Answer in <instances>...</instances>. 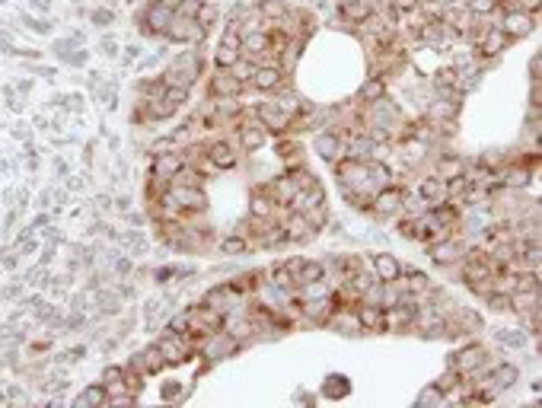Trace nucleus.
Instances as JSON below:
<instances>
[{
  "mask_svg": "<svg viewBox=\"0 0 542 408\" xmlns=\"http://www.w3.org/2000/svg\"><path fill=\"white\" fill-rule=\"evenodd\" d=\"M431 249H427V255L434 258V265H456V262H463V252H466V246H463V240H459L456 233L453 236H443V240H434L427 242Z\"/></svg>",
  "mask_w": 542,
  "mask_h": 408,
  "instance_id": "obj_6",
  "label": "nucleus"
},
{
  "mask_svg": "<svg viewBox=\"0 0 542 408\" xmlns=\"http://www.w3.org/2000/svg\"><path fill=\"white\" fill-rule=\"evenodd\" d=\"M169 185H188V188H204V169L192 166V163H182V169L173 175Z\"/></svg>",
  "mask_w": 542,
  "mask_h": 408,
  "instance_id": "obj_26",
  "label": "nucleus"
},
{
  "mask_svg": "<svg viewBox=\"0 0 542 408\" xmlns=\"http://www.w3.org/2000/svg\"><path fill=\"white\" fill-rule=\"evenodd\" d=\"M415 405L418 408H427V405H443V389L437 383H431V386H425L421 389V396L415 399Z\"/></svg>",
  "mask_w": 542,
  "mask_h": 408,
  "instance_id": "obj_36",
  "label": "nucleus"
},
{
  "mask_svg": "<svg viewBox=\"0 0 542 408\" xmlns=\"http://www.w3.org/2000/svg\"><path fill=\"white\" fill-rule=\"evenodd\" d=\"M166 39L169 42H182V45H198L208 39V29L198 26V19H185V17H173L166 29Z\"/></svg>",
  "mask_w": 542,
  "mask_h": 408,
  "instance_id": "obj_8",
  "label": "nucleus"
},
{
  "mask_svg": "<svg viewBox=\"0 0 542 408\" xmlns=\"http://www.w3.org/2000/svg\"><path fill=\"white\" fill-rule=\"evenodd\" d=\"M370 0H345L342 3V17L351 19V23H364L370 17Z\"/></svg>",
  "mask_w": 542,
  "mask_h": 408,
  "instance_id": "obj_29",
  "label": "nucleus"
},
{
  "mask_svg": "<svg viewBox=\"0 0 542 408\" xmlns=\"http://www.w3.org/2000/svg\"><path fill=\"white\" fill-rule=\"evenodd\" d=\"M485 358H488V351H485L482 344H466L463 351L450 354V367L463 380H466V376H482L485 370H488V360Z\"/></svg>",
  "mask_w": 542,
  "mask_h": 408,
  "instance_id": "obj_2",
  "label": "nucleus"
},
{
  "mask_svg": "<svg viewBox=\"0 0 542 408\" xmlns=\"http://www.w3.org/2000/svg\"><path fill=\"white\" fill-rule=\"evenodd\" d=\"M507 45H510V39H507V35L501 32L498 26H492V29H488V32L482 35V42L476 45V51H482L485 58H498V55H501V51H504V48H507Z\"/></svg>",
  "mask_w": 542,
  "mask_h": 408,
  "instance_id": "obj_24",
  "label": "nucleus"
},
{
  "mask_svg": "<svg viewBox=\"0 0 542 408\" xmlns=\"http://www.w3.org/2000/svg\"><path fill=\"white\" fill-rule=\"evenodd\" d=\"M208 163L214 169H233L240 163V153H236V147L230 141H214L208 144Z\"/></svg>",
  "mask_w": 542,
  "mask_h": 408,
  "instance_id": "obj_15",
  "label": "nucleus"
},
{
  "mask_svg": "<svg viewBox=\"0 0 542 408\" xmlns=\"http://www.w3.org/2000/svg\"><path fill=\"white\" fill-rule=\"evenodd\" d=\"M370 268H374L376 281H383V284L399 281V278H402V265H399V258L389 255V252H376V255L370 258Z\"/></svg>",
  "mask_w": 542,
  "mask_h": 408,
  "instance_id": "obj_16",
  "label": "nucleus"
},
{
  "mask_svg": "<svg viewBox=\"0 0 542 408\" xmlns=\"http://www.w3.org/2000/svg\"><path fill=\"white\" fill-rule=\"evenodd\" d=\"M354 316H358V322H360L364 332H383V329H386V309L380 307V303L358 300V303H354Z\"/></svg>",
  "mask_w": 542,
  "mask_h": 408,
  "instance_id": "obj_12",
  "label": "nucleus"
},
{
  "mask_svg": "<svg viewBox=\"0 0 542 408\" xmlns=\"http://www.w3.org/2000/svg\"><path fill=\"white\" fill-rule=\"evenodd\" d=\"M418 192H421V201H425L427 208H437V204L447 201V179H441L437 173L427 175V179H421Z\"/></svg>",
  "mask_w": 542,
  "mask_h": 408,
  "instance_id": "obj_19",
  "label": "nucleus"
},
{
  "mask_svg": "<svg viewBox=\"0 0 542 408\" xmlns=\"http://www.w3.org/2000/svg\"><path fill=\"white\" fill-rule=\"evenodd\" d=\"M291 211H297V214H307V211H313V208H319V204H325V192H322V185H309V188H300V192L293 195L291 201Z\"/></svg>",
  "mask_w": 542,
  "mask_h": 408,
  "instance_id": "obj_20",
  "label": "nucleus"
},
{
  "mask_svg": "<svg viewBox=\"0 0 542 408\" xmlns=\"http://www.w3.org/2000/svg\"><path fill=\"white\" fill-rule=\"evenodd\" d=\"M402 287L415 293V297H421V293H431V278L421 275V271H409V281H402Z\"/></svg>",
  "mask_w": 542,
  "mask_h": 408,
  "instance_id": "obj_33",
  "label": "nucleus"
},
{
  "mask_svg": "<svg viewBox=\"0 0 542 408\" xmlns=\"http://www.w3.org/2000/svg\"><path fill=\"white\" fill-rule=\"evenodd\" d=\"M204 307L217 309V313H236V307H242V291L236 287L233 281L226 284H217V287H211L208 293H204Z\"/></svg>",
  "mask_w": 542,
  "mask_h": 408,
  "instance_id": "obj_4",
  "label": "nucleus"
},
{
  "mask_svg": "<svg viewBox=\"0 0 542 408\" xmlns=\"http://www.w3.org/2000/svg\"><path fill=\"white\" fill-rule=\"evenodd\" d=\"M498 342L507 344V348H523V344H526V335L510 332V329H501V332H498Z\"/></svg>",
  "mask_w": 542,
  "mask_h": 408,
  "instance_id": "obj_43",
  "label": "nucleus"
},
{
  "mask_svg": "<svg viewBox=\"0 0 542 408\" xmlns=\"http://www.w3.org/2000/svg\"><path fill=\"white\" fill-rule=\"evenodd\" d=\"M201 3H204V0H182V3L175 7V17L195 19V17H198V10H201Z\"/></svg>",
  "mask_w": 542,
  "mask_h": 408,
  "instance_id": "obj_44",
  "label": "nucleus"
},
{
  "mask_svg": "<svg viewBox=\"0 0 542 408\" xmlns=\"http://www.w3.org/2000/svg\"><path fill=\"white\" fill-rule=\"evenodd\" d=\"M255 67H259V64H255V61H249V58H236L233 64L226 67V70H230V74H233L236 80H240V84H246V86H249L252 74H255Z\"/></svg>",
  "mask_w": 542,
  "mask_h": 408,
  "instance_id": "obj_32",
  "label": "nucleus"
},
{
  "mask_svg": "<svg viewBox=\"0 0 542 408\" xmlns=\"http://www.w3.org/2000/svg\"><path fill=\"white\" fill-rule=\"evenodd\" d=\"M93 23L108 26V23H112V13H108V10H96V13H93Z\"/></svg>",
  "mask_w": 542,
  "mask_h": 408,
  "instance_id": "obj_48",
  "label": "nucleus"
},
{
  "mask_svg": "<svg viewBox=\"0 0 542 408\" xmlns=\"http://www.w3.org/2000/svg\"><path fill=\"white\" fill-rule=\"evenodd\" d=\"M236 58H240V32H236V29H226L220 45H217L214 61H217V67H230Z\"/></svg>",
  "mask_w": 542,
  "mask_h": 408,
  "instance_id": "obj_23",
  "label": "nucleus"
},
{
  "mask_svg": "<svg viewBox=\"0 0 542 408\" xmlns=\"http://www.w3.org/2000/svg\"><path fill=\"white\" fill-rule=\"evenodd\" d=\"M157 348H159V354H163L166 364H182V360L192 354V348L182 342V335H175V332H166V338H159Z\"/></svg>",
  "mask_w": 542,
  "mask_h": 408,
  "instance_id": "obj_18",
  "label": "nucleus"
},
{
  "mask_svg": "<svg viewBox=\"0 0 542 408\" xmlns=\"http://www.w3.org/2000/svg\"><path fill=\"white\" fill-rule=\"evenodd\" d=\"M383 96H386V80H383V77H370L367 84L358 90V99L367 102V106H370V102H376V99H383Z\"/></svg>",
  "mask_w": 542,
  "mask_h": 408,
  "instance_id": "obj_30",
  "label": "nucleus"
},
{
  "mask_svg": "<svg viewBox=\"0 0 542 408\" xmlns=\"http://www.w3.org/2000/svg\"><path fill=\"white\" fill-rule=\"evenodd\" d=\"M185 322H188V332L198 335V338H208V335L220 332L224 329V313H217L211 307H188L185 309Z\"/></svg>",
  "mask_w": 542,
  "mask_h": 408,
  "instance_id": "obj_3",
  "label": "nucleus"
},
{
  "mask_svg": "<svg viewBox=\"0 0 542 408\" xmlns=\"http://www.w3.org/2000/svg\"><path fill=\"white\" fill-rule=\"evenodd\" d=\"M418 3H421V0H392V13H415L418 10Z\"/></svg>",
  "mask_w": 542,
  "mask_h": 408,
  "instance_id": "obj_47",
  "label": "nucleus"
},
{
  "mask_svg": "<svg viewBox=\"0 0 542 408\" xmlns=\"http://www.w3.org/2000/svg\"><path fill=\"white\" fill-rule=\"evenodd\" d=\"M255 122H259L265 131L284 134V131H291V122H293V118L287 115V112H281L275 102H259V106H255Z\"/></svg>",
  "mask_w": 542,
  "mask_h": 408,
  "instance_id": "obj_9",
  "label": "nucleus"
},
{
  "mask_svg": "<svg viewBox=\"0 0 542 408\" xmlns=\"http://www.w3.org/2000/svg\"><path fill=\"white\" fill-rule=\"evenodd\" d=\"M459 380H463V376H459L456 370H453V367H447V373H443L441 380H437V386H441L443 392H450L453 386H459Z\"/></svg>",
  "mask_w": 542,
  "mask_h": 408,
  "instance_id": "obj_45",
  "label": "nucleus"
},
{
  "mask_svg": "<svg viewBox=\"0 0 542 408\" xmlns=\"http://www.w3.org/2000/svg\"><path fill=\"white\" fill-rule=\"evenodd\" d=\"M268 192V198L275 201V204H287V201L297 195V185L291 182V175H278V179H271L268 185H262Z\"/></svg>",
  "mask_w": 542,
  "mask_h": 408,
  "instance_id": "obj_25",
  "label": "nucleus"
},
{
  "mask_svg": "<svg viewBox=\"0 0 542 408\" xmlns=\"http://www.w3.org/2000/svg\"><path fill=\"white\" fill-rule=\"evenodd\" d=\"M322 278H325V265H322V262H303L300 271L293 275V287H303V284L322 281Z\"/></svg>",
  "mask_w": 542,
  "mask_h": 408,
  "instance_id": "obj_27",
  "label": "nucleus"
},
{
  "mask_svg": "<svg viewBox=\"0 0 542 408\" xmlns=\"http://www.w3.org/2000/svg\"><path fill=\"white\" fill-rule=\"evenodd\" d=\"M322 392L329 396V399H345L351 392V386H348V380L345 376H329L325 380V386H322Z\"/></svg>",
  "mask_w": 542,
  "mask_h": 408,
  "instance_id": "obj_35",
  "label": "nucleus"
},
{
  "mask_svg": "<svg viewBox=\"0 0 542 408\" xmlns=\"http://www.w3.org/2000/svg\"><path fill=\"white\" fill-rule=\"evenodd\" d=\"M125 383V367H106L102 370V386L112 389V386H122Z\"/></svg>",
  "mask_w": 542,
  "mask_h": 408,
  "instance_id": "obj_39",
  "label": "nucleus"
},
{
  "mask_svg": "<svg viewBox=\"0 0 542 408\" xmlns=\"http://www.w3.org/2000/svg\"><path fill=\"white\" fill-rule=\"evenodd\" d=\"M498 29L504 35H507L510 42H517V39H523V35H530L536 29V19L533 13H520V10H510V13H504L498 23Z\"/></svg>",
  "mask_w": 542,
  "mask_h": 408,
  "instance_id": "obj_10",
  "label": "nucleus"
},
{
  "mask_svg": "<svg viewBox=\"0 0 542 408\" xmlns=\"http://www.w3.org/2000/svg\"><path fill=\"white\" fill-rule=\"evenodd\" d=\"M501 185H507V188H523V185H530V169H526V166L507 169L504 179H501Z\"/></svg>",
  "mask_w": 542,
  "mask_h": 408,
  "instance_id": "obj_37",
  "label": "nucleus"
},
{
  "mask_svg": "<svg viewBox=\"0 0 542 408\" xmlns=\"http://www.w3.org/2000/svg\"><path fill=\"white\" fill-rule=\"evenodd\" d=\"M249 86H255L259 93H275L278 86H284V70L281 67H271V64H259L249 80Z\"/></svg>",
  "mask_w": 542,
  "mask_h": 408,
  "instance_id": "obj_17",
  "label": "nucleus"
},
{
  "mask_svg": "<svg viewBox=\"0 0 542 408\" xmlns=\"http://www.w3.org/2000/svg\"><path fill=\"white\" fill-rule=\"evenodd\" d=\"M217 17H220V10L214 7V3H201V10H198V26H204V29H211V26L217 23Z\"/></svg>",
  "mask_w": 542,
  "mask_h": 408,
  "instance_id": "obj_41",
  "label": "nucleus"
},
{
  "mask_svg": "<svg viewBox=\"0 0 542 408\" xmlns=\"http://www.w3.org/2000/svg\"><path fill=\"white\" fill-rule=\"evenodd\" d=\"M485 300H488V307H492L494 313H507L510 309V293H504V291H492Z\"/></svg>",
  "mask_w": 542,
  "mask_h": 408,
  "instance_id": "obj_40",
  "label": "nucleus"
},
{
  "mask_svg": "<svg viewBox=\"0 0 542 408\" xmlns=\"http://www.w3.org/2000/svg\"><path fill=\"white\" fill-rule=\"evenodd\" d=\"M463 173H466V163L459 157H443L441 166H437V175H441V179H456V175H463Z\"/></svg>",
  "mask_w": 542,
  "mask_h": 408,
  "instance_id": "obj_34",
  "label": "nucleus"
},
{
  "mask_svg": "<svg viewBox=\"0 0 542 408\" xmlns=\"http://www.w3.org/2000/svg\"><path fill=\"white\" fill-rule=\"evenodd\" d=\"M182 153L179 150H173V153H157L153 157V163H151V173H153V179L157 182H173V175L182 169Z\"/></svg>",
  "mask_w": 542,
  "mask_h": 408,
  "instance_id": "obj_13",
  "label": "nucleus"
},
{
  "mask_svg": "<svg viewBox=\"0 0 542 408\" xmlns=\"http://www.w3.org/2000/svg\"><path fill=\"white\" fill-rule=\"evenodd\" d=\"M236 134H240V147L246 153H255L265 144V128L259 125V122H252V125H246V122H236Z\"/></svg>",
  "mask_w": 542,
  "mask_h": 408,
  "instance_id": "obj_22",
  "label": "nucleus"
},
{
  "mask_svg": "<svg viewBox=\"0 0 542 408\" xmlns=\"http://www.w3.org/2000/svg\"><path fill=\"white\" fill-rule=\"evenodd\" d=\"M173 17H175L173 3H166V0H153L151 7L144 10V23H147L144 32L157 35V39H166V29H169V23H173Z\"/></svg>",
  "mask_w": 542,
  "mask_h": 408,
  "instance_id": "obj_5",
  "label": "nucleus"
},
{
  "mask_svg": "<svg viewBox=\"0 0 542 408\" xmlns=\"http://www.w3.org/2000/svg\"><path fill=\"white\" fill-rule=\"evenodd\" d=\"M137 360H141V370H144V373H159V370L166 367V360H163V354H159L157 344L144 348L141 354H137Z\"/></svg>",
  "mask_w": 542,
  "mask_h": 408,
  "instance_id": "obj_28",
  "label": "nucleus"
},
{
  "mask_svg": "<svg viewBox=\"0 0 542 408\" xmlns=\"http://www.w3.org/2000/svg\"><path fill=\"white\" fill-rule=\"evenodd\" d=\"M313 150H316L322 159H329V163H338L342 153H345V141L338 137V131H322V134H316Z\"/></svg>",
  "mask_w": 542,
  "mask_h": 408,
  "instance_id": "obj_14",
  "label": "nucleus"
},
{
  "mask_svg": "<svg viewBox=\"0 0 542 408\" xmlns=\"http://www.w3.org/2000/svg\"><path fill=\"white\" fill-rule=\"evenodd\" d=\"M402 204H405V192H402L399 185L392 182V185L380 188V192L370 198V214H376V217H383V220H386V217L399 214Z\"/></svg>",
  "mask_w": 542,
  "mask_h": 408,
  "instance_id": "obj_7",
  "label": "nucleus"
},
{
  "mask_svg": "<svg viewBox=\"0 0 542 408\" xmlns=\"http://www.w3.org/2000/svg\"><path fill=\"white\" fill-rule=\"evenodd\" d=\"M246 84H240L226 67H217V74L211 77V99H240Z\"/></svg>",
  "mask_w": 542,
  "mask_h": 408,
  "instance_id": "obj_11",
  "label": "nucleus"
},
{
  "mask_svg": "<svg viewBox=\"0 0 542 408\" xmlns=\"http://www.w3.org/2000/svg\"><path fill=\"white\" fill-rule=\"evenodd\" d=\"M77 402H80V405H102V402H106V386H90Z\"/></svg>",
  "mask_w": 542,
  "mask_h": 408,
  "instance_id": "obj_42",
  "label": "nucleus"
},
{
  "mask_svg": "<svg viewBox=\"0 0 542 408\" xmlns=\"http://www.w3.org/2000/svg\"><path fill=\"white\" fill-rule=\"evenodd\" d=\"M466 10L472 17H492L498 10V0H466Z\"/></svg>",
  "mask_w": 542,
  "mask_h": 408,
  "instance_id": "obj_38",
  "label": "nucleus"
},
{
  "mask_svg": "<svg viewBox=\"0 0 542 408\" xmlns=\"http://www.w3.org/2000/svg\"><path fill=\"white\" fill-rule=\"evenodd\" d=\"M284 230H287V240L291 242H309L316 236V230L309 226L307 214H297V211H291V214L284 217Z\"/></svg>",
  "mask_w": 542,
  "mask_h": 408,
  "instance_id": "obj_21",
  "label": "nucleus"
},
{
  "mask_svg": "<svg viewBox=\"0 0 542 408\" xmlns=\"http://www.w3.org/2000/svg\"><path fill=\"white\" fill-rule=\"evenodd\" d=\"M204 74V61H201L198 51H185L179 61L166 67V74H163V84L166 86H185V90H192L198 84V77Z\"/></svg>",
  "mask_w": 542,
  "mask_h": 408,
  "instance_id": "obj_1",
  "label": "nucleus"
},
{
  "mask_svg": "<svg viewBox=\"0 0 542 408\" xmlns=\"http://www.w3.org/2000/svg\"><path fill=\"white\" fill-rule=\"evenodd\" d=\"M249 246H252V242L246 240V236H240V233H230V236H224V240H220V252H224V255H230V258L246 255V252H249Z\"/></svg>",
  "mask_w": 542,
  "mask_h": 408,
  "instance_id": "obj_31",
  "label": "nucleus"
},
{
  "mask_svg": "<svg viewBox=\"0 0 542 408\" xmlns=\"http://www.w3.org/2000/svg\"><path fill=\"white\" fill-rule=\"evenodd\" d=\"M399 236H402V240H418L415 217H402V220H399Z\"/></svg>",
  "mask_w": 542,
  "mask_h": 408,
  "instance_id": "obj_46",
  "label": "nucleus"
}]
</instances>
